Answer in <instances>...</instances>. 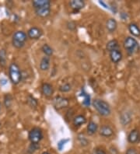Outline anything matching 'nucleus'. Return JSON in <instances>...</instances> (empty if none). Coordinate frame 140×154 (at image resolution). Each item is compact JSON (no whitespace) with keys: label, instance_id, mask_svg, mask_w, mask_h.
<instances>
[{"label":"nucleus","instance_id":"f257e3e1","mask_svg":"<svg viewBox=\"0 0 140 154\" xmlns=\"http://www.w3.org/2000/svg\"><path fill=\"white\" fill-rule=\"evenodd\" d=\"M93 105L97 111L101 116L107 117L110 115V107L109 104L104 100L96 99L93 100Z\"/></svg>","mask_w":140,"mask_h":154},{"label":"nucleus","instance_id":"f03ea898","mask_svg":"<svg viewBox=\"0 0 140 154\" xmlns=\"http://www.w3.org/2000/svg\"><path fill=\"white\" fill-rule=\"evenodd\" d=\"M9 79L12 83L14 85H17L20 83L22 79V74H21L20 67L17 63H11L9 67Z\"/></svg>","mask_w":140,"mask_h":154},{"label":"nucleus","instance_id":"7ed1b4c3","mask_svg":"<svg viewBox=\"0 0 140 154\" xmlns=\"http://www.w3.org/2000/svg\"><path fill=\"white\" fill-rule=\"evenodd\" d=\"M123 45L129 55H134L139 49V45H138V42L132 37H128V38H125Z\"/></svg>","mask_w":140,"mask_h":154},{"label":"nucleus","instance_id":"20e7f679","mask_svg":"<svg viewBox=\"0 0 140 154\" xmlns=\"http://www.w3.org/2000/svg\"><path fill=\"white\" fill-rule=\"evenodd\" d=\"M26 39H27V34L22 30H18L13 35L12 43L13 47H15L16 48H22L25 45Z\"/></svg>","mask_w":140,"mask_h":154},{"label":"nucleus","instance_id":"39448f33","mask_svg":"<svg viewBox=\"0 0 140 154\" xmlns=\"http://www.w3.org/2000/svg\"><path fill=\"white\" fill-rule=\"evenodd\" d=\"M28 138H29L30 143H32V144H39L40 142L43 139L42 131L39 128H32L29 132Z\"/></svg>","mask_w":140,"mask_h":154},{"label":"nucleus","instance_id":"423d86ee","mask_svg":"<svg viewBox=\"0 0 140 154\" xmlns=\"http://www.w3.org/2000/svg\"><path fill=\"white\" fill-rule=\"evenodd\" d=\"M69 104V100L62 97H55L53 99V105L56 109L61 110L67 107Z\"/></svg>","mask_w":140,"mask_h":154},{"label":"nucleus","instance_id":"0eeeda50","mask_svg":"<svg viewBox=\"0 0 140 154\" xmlns=\"http://www.w3.org/2000/svg\"><path fill=\"white\" fill-rule=\"evenodd\" d=\"M42 30L37 26H33L27 31V37L32 40H38L42 36Z\"/></svg>","mask_w":140,"mask_h":154},{"label":"nucleus","instance_id":"6e6552de","mask_svg":"<svg viewBox=\"0 0 140 154\" xmlns=\"http://www.w3.org/2000/svg\"><path fill=\"white\" fill-rule=\"evenodd\" d=\"M34 10H35V13L38 17H42V18L48 17L51 13V4L34 9Z\"/></svg>","mask_w":140,"mask_h":154},{"label":"nucleus","instance_id":"1a4fd4ad","mask_svg":"<svg viewBox=\"0 0 140 154\" xmlns=\"http://www.w3.org/2000/svg\"><path fill=\"white\" fill-rule=\"evenodd\" d=\"M140 140V133L137 129H133L128 135V141L131 144L137 143Z\"/></svg>","mask_w":140,"mask_h":154},{"label":"nucleus","instance_id":"9d476101","mask_svg":"<svg viewBox=\"0 0 140 154\" xmlns=\"http://www.w3.org/2000/svg\"><path fill=\"white\" fill-rule=\"evenodd\" d=\"M110 58L112 62L114 63H118L122 59V53L119 49L114 50L110 52Z\"/></svg>","mask_w":140,"mask_h":154},{"label":"nucleus","instance_id":"9b49d317","mask_svg":"<svg viewBox=\"0 0 140 154\" xmlns=\"http://www.w3.org/2000/svg\"><path fill=\"white\" fill-rule=\"evenodd\" d=\"M69 6H71L73 10L79 11L85 6V2L82 0H72L69 2Z\"/></svg>","mask_w":140,"mask_h":154},{"label":"nucleus","instance_id":"f8f14e48","mask_svg":"<svg viewBox=\"0 0 140 154\" xmlns=\"http://www.w3.org/2000/svg\"><path fill=\"white\" fill-rule=\"evenodd\" d=\"M41 92L45 97H51L54 93V89L53 87L49 83H44L41 87Z\"/></svg>","mask_w":140,"mask_h":154},{"label":"nucleus","instance_id":"ddd939ff","mask_svg":"<svg viewBox=\"0 0 140 154\" xmlns=\"http://www.w3.org/2000/svg\"><path fill=\"white\" fill-rule=\"evenodd\" d=\"M100 135L103 137H110L113 134L114 131L108 125H103L100 129Z\"/></svg>","mask_w":140,"mask_h":154},{"label":"nucleus","instance_id":"4468645a","mask_svg":"<svg viewBox=\"0 0 140 154\" xmlns=\"http://www.w3.org/2000/svg\"><path fill=\"white\" fill-rule=\"evenodd\" d=\"M117 27H118V23H117V21L114 19L110 18V19H109L107 21L106 28L110 33L114 32L116 29H117Z\"/></svg>","mask_w":140,"mask_h":154},{"label":"nucleus","instance_id":"2eb2a0df","mask_svg":"<svg viewBox=\"0 0 140 154\" xmlns=\"http://www.w3.org/2000/svg\"><path fill=\"white\" fill-rule=\"evenodd\" d=\"M106 48L109 52L114 51V50L119 49V44H118V41L117 40H111V41L108 42L107 43Z\"/></svg>","mask_w":140,"mask_h":154},{"label":"nucleus","instance_id":"dca6fc26","mask_svg":"<svg viewBox=\"0 0 140 154\" xmlns=\"http://www.w3.org/2000/svg\"><path fill=\"white\" fill-rule=\"evenodd\" d=\"M129 32L135 37H140V28L135 23H130L129 25Z\"/></svg>","mask_w":140,"mask_h":154},{"label":"nucleus","instance_id":"f3484780","mask_svg":"<svg viewBox=\"0 0 140 154\" xmlns=\"http://www.w3.org/2000/svg\"><path fill=\"white\" fill-rule=\"evenodd\" d=\"M50 67V58L49 57H44L40 63V69L42 71H47Z\"/></svg>","mask_w":140,"mask_h":154},{"label":"nucleus","instance_id":"a211bd4d","mask_svg":"<svg viewBox=\"0 0 140 154\" xmlns=\"http://www.w3.org/2000/svg\"><path fill=\"white\" fill-rule=\"evenodd\" d=\"M87 133L90 135H94L98 130V125L94 122H90L87 125Z\"/></svg>","mask_w":140,"mask_h":154},{"label":"nucleus","instance_id":"6ab92c4d","mask_svg":"<svg viewBox=\"0 0 140 154\" xmlns=\"http://www.w3.org/2000/svg\"><path fill=\"white\" fill-rule=\"evenodd\" d=\"M86 122V119L83 115H77L73 119V125L76 127H79V126H81L82 125H84Z\"/></svg>","mask_w":140,"mask_h":154},{"label":"nucleus","instance_id":"aec40b11","mask_svg":"<svg viewBox=\"0 0 140 154\" xmlns=\"http://www.w3.org/2000/svg\"><path fill=\"white\" fill-rule=\"evenodd\" d=\"M51 2L49 0H34L32 2V5L34 6V9L41 7V6H47V5H50Z\"/></svg>","mask_w":140,"mask_h":154},{"label":"nucleus","instance_id":"412c9836","mask_svg":"<svg viewBox=\"0 0 140 154\" xmlns=\"http://www.w3.org/2000/svg\"><path fill=\"white\" fill-rule=\"evenodd\" d=\"M41 49H42L43 52L46 55V56L49 57L51 56V55H52L53 49L51 48L48 45H47V44L44 45L43 46H42V48H41Z\"/></svg>","mask_w":140,"mask_h":154},{"label":"nucleus","instance_id":"4be33fe9","mask_svg":"<svg viewBox=\"0 0 140 154\" xmlns=\"http://www.w3.org/2000/svg\"><path fill=\"white\" fill-rule=\"evenodd\" d=\"M6 64V52L2 49L0 51V65L2 66H5Z\"/></svg>","mask_w":140,"mask_h":154},{"label":"nucleus","instance_id":"5701e85b","mask_svg":"<svg viewBox=\"0 0 140 154\" xmlns=\"http://www.w3.org/2000/svg\"><path fill=\"white\" fill-rule=\"evenodd\" d=\"M70 90H71V85L69 83H64L59 87V90L62 93L69 92Z\"/></svg>","mask_w":140,"mask_h":154},{"label":"nucleus","instance_id":"b1692460","mask_svg":"<svg viewBox=\"0 0 140 154\" xmlns=\"http://www.w3.org/2000/svg\"><path fill=\"white\" fill-rule=\"evenodd\" d=\"M39 148V144H32L31 143L30 146H29V148H28V152L30 154L34 153V152H35V151H37Z\"/></svg>","mask_w":140,"mask_h":154},{"label":"nucleus","instance_id":"393cba45","mask_svg":"<svg viewBox=\"0 0 140 154\" xmlns=\"http://www.w3.org/2000/svg\"><path fill=\"white\" fill-rule=\"evenodd\" d=\"M11 102H12V97H10V95L7 94L6 97H5V105L6 106V107H9L10 105H11Z\"/></svg>","mask_w":140,"mask_h":154},{"label":"nucleus","instance_id":"a878e982","mask_svg":"<svg viewBox=\"0 0 140 154\" xmlns=\"http://www.w3.org/2000/svg\"><path fill=\"white\" fill-rule=\"evenodd\" d=\"M28 102H29V103H30V106H32V107H37V100L33 97L29 96V98H28Z\"/></svg>","mask_w":140,"mask_h":154},{"label":"nucleus","instance_id":"bb28decb","mask_svg":"<svg viewBox=\"0 0 140 154\" xmlns=\"http://www.w3.org/2000/svg\"><path fill=\"white\" fill-rule=\"evenodd\" d=\"M68 141H69V139H62L61 141L58 142V149H59V150H62V148H63V146H65V144L67 143Z\"/></svg>","mask_w":140,"mask_h":154},{"label":"nucleus","instance_id":"cd10ccee","mask_svg":"<svg viewBox=\"0 0 140 154\" xmlns=\"http://www.w3.org/2000/svg\"><path fill=\"white\" fill-rule=\"evenodd\" d=\"M86 107H89L90 105V97L89 95H85L83 103H82Z\"/></svg>","mask_w":140,"mask_h":154},{"label":"nucleus","instance_id":"c85d7f7f","mask_svg":"<svg viewBox=\"0 0 140 154\" xmlns=\"http://www.w3.org/2000/svg\"><path fill=\"white\" fill-rule=\"evenodd\" d=\"M125 154H139V152L135 148H129L127 149Z\"/></svg>","mask_w":140,"mask_h":154},{"label":"nucleus","instance_id":"c756f323","mask_svg":"<svg viewBox=\"0 0 140 154\" xmlns=\"http://www.w3.org/2000/svg\"><path fill=\"white\" fill-rule=\"evenodd\" d=\"M91 154H107V153L104 150L101 149H95Z\"/></svg>","mask_w":140,"mask_h":154},{"label":"nucleus","instance_id":"7c9ffc66","mask_svg":"<svg viewBox=\"0 0 140 154\" xmlns=\"http://www.w3.org/2000/svg\"><path fill=\"white\" fill-rule=\"evenodd\" d=\"M109 152H110V154H118V149L114 146H111L109 149Z\"/></svg>","mask_w":140,"mask_h":154},{"label":"nucleus","instance_id":"2f4dec72","mask_svg":"<svg viewBox=\"0 0 140 154\" xmlns=\"http://www.w3.org/2000/svg\"><path fill=\"white\" fill-rule=\"evenodd\" d=\"M42 154H50V153H49V152H48V151H45V152H42Z\"/></svg>","mask_w":140,"mask_h":154},{"label":"nucleus","instance_id":"473e14b6","mask_svg":"<svg viewBox=\"0 0 140 154\" xmlns=\"http://www.w3.org/2000/svg\"><path fill=\"white\" fill-rule=\"evenodd\" d=\"M0 109H1V103H0Z\"/></svg>","mask_w":140,"mask_h":154},{"label":"nucleus","instance_id":"72a5a7b5","mask_svg":"<svg viewBox=\"0 0 140 154\" xmlns=\"http://www.w3.org/2000/svg\"><path fill=\"white\" fill-rule=\"evenodd\" d=\"M0 125H1V122H0Z\"/></svg>","mask_w":140,"mask_h":154}]
</instances>
